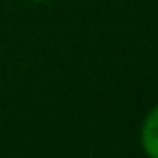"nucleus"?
Returning <instances> with one entry per match:
<instances>
[{
  "label": "nucleus",
  "instance_id": "obj_2",
  "mask_svg": "<svg viewBox=\"0 0 158 158\" xmlns=\"http://www.w3.org/2000/svg\"><path fill=\"white\" fill-rule=\"evenodd\" d=\"M30 2H49V0H30Z\"/></svg>",
  "mask_w": 158,
  "mask_h": 158
},
{
  "label": "nucleus",
  "instance_id": "obj_1",
  "mask_svg": "<svg viewBox=\"0 0 158 158\" xmlns=\"http://www.w3.org/2000/svg\"><path fill=\"white\" fill-rule=\"evenodd\" d=\"M138 146L146 158H158V104L146 111L138 126Z\"/></svg>",
  "mask_w": 158,
  "mask_h": 158
}]
</instances>
